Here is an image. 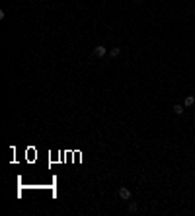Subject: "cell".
I'll return each mask as SVG.
<instances>
[{
    "label": "cell",
    "mask_w": 195,
    "mask_h": 216,
    "mask_svg": "<svg viewBox=\"0 0 195 216\" xmlns=\"http://www.w3.org/2000/svg\"><path fill=\"white\" fill-rule=\"evenodd\" d=\"M96 59H103L105 57V47L103 45H98V47H94V53H92Z\"/></svg>",
    "instance_id": "1"
},
{
    "label": "cell",
    "mask_w": 195,
    "mask_h": 216,
    "mask_svg": "<svg viewBox=\"0 0 195 216\" xmlns=\"http://www.w3.org/2000/svg\"><path fill=\"white\" fill-rule=\"evenodd\" d=\"M117 193H119V197H121L123 201H129V199H131V191L127 189V187H121V189H119Z\"/></svg>",
    "instance_id": "2"
},
{
    "label": "cell",
    "mask_w": 195,
    "mask_h": 216,
    "mask_svg": "<svg viewBox=\"0 0 195 216\" xmlns=\"http://www.w3.org/2000/svg\"><path fill=\"white\" fill-rule=\"evenodd\" d=\"M193 103H195V97H193V95H187V97L184 99V107H191Z\"/></svg>",
    "instance_id": "3"
},
{
    "label": "cell",
    "mask_w": 195,
    "mask_h": 216,
    "mask_svg": "<svg viewBox=\"0 0 195 216\" xmlns=\"http://www.w3.org/2000/svg\"><path fill=\"white\" fill-rule=\"evenodd\" d=\"M172 111H174L176 115H184V105H180V103H176V105L172 107Z\"/></svg>",
    "instance_id": "4"
},
{
    "label": "cell",
    "mask_w": 195,
    "mask_h": 216,
    "mask_svg": "<svg viewBox=\"0 0 195 216\" xmlns=\"http://www.w3.org/2000/svg\"><path fill=\"white\" fill-rule=\"evenodd\" d=\"M119 55H121V49H119V47H113V49L109 51V57H111V59H115V57H119Z\"/></svg>",
    "instance_id": "5"
},
{
    "label": "cell",
    "mask_w": 195,
    "mask_h": 216,
    "mask_svg": "<svg viewBox=\"0 0 195 216\" xmlns=\"http://www.w3.org/2000/svg\"><path fill=\"white\" fill-rule=\"evenodd\" d=\"M129 210H131V212H137V210H139V205H137V202H131V205H129Z\"/></svg>",
    "instance_id": "6"
},
{
    "label": "cell",
    "mask_w": 195,
    "mask_h": 216,
    "mask_svg": "<svg viewBox=\"0 0 195 216\" xmlns=\"http://www.w3.org/2000/svg\"><path fill=\"white\" fill-rule=\"evenodd\" d=\"M135 2H139V0H135Z\"/></svg>",
    "instance_id": "7"
}]
</instances>
